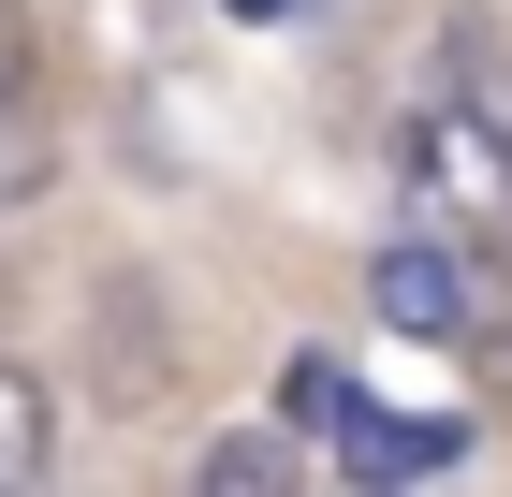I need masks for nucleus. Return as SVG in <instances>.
Returning <instances> with one entry per match:
<instances>
[{
	"instance_id": "nucleus-1",
	"label": "nucleus",
	"mask_w": 512,
	"mask_h": 497,
	"mask_svg": "<svg viewBox=\"0 0 512 497\" xmlns=\"http://www.w3.org/2000/svg\"><path fill=\"white\" fill-rule=\"evenodd\" d=\"M395 205L454 249H512V132L454 88V103H410L395 117Z\"/></svg>"
},
{
	"instance_id": "nucleus-2",
	"label": "nucleus",
	"mask_w": 512,
	"mask_h": 497,
	"mask_svg": "<svg viewBox=\"0 0 512 497\" xmlns=\"http://www.w3.org/2000/svg\"><path fill=\"white\" fill-rule=\"evenodd\" d=\"M469 264H483V249H454V234L410 220L381 264H366V307H381L395 337H439V351H454V337H469Z\"/></svg>"
},
{
	"instance_id": "nucleus-3",
	"label": "nucleus",
	"mask_w": 512,
	"mask_h": 497,
	"mask_svg": "<svg viewBox=\"0 0 512 497\" xmlns=\"http://www.w3.org/2000/svg\"><path fill=\"white\" fill-rule=\"evenodd\" d=\"M44 468H59V381L0 351V497H30Z\"/></svg>"
},
{
	"instance_id": "nucleus-4",
	"label": "nucleus",
	"mask_w": 512,
	"mask_h": 497,
	"mask_svg": "<svg viewBox=\"0 0 512 497\" xmlns=\"http://www.w3.org/2000/svg\"><path fill=\"white\" fill-rule=\"evenodd\" d=\"M483 366V395H512V249H483L469 264V337H454Z\"/></svg>"
},
{
	"instance_id": "nucleus-5",
	"label": "nucleus",
	"mask_w": 512,
	"mask_h": 497,
	"mask_svg": "<svg viewBox=\"0 0 512 497\" xmlns=\"http://www.w3.org/2000/svg\"><path fill=\"white\" fill-rule=\"evenodd\" d=\"M205 497H278L293 483V424H249V439H205V468H191Z\"/></svg>"
},
{
	"instance_id": "nucleus-6",
	"label": "nucleus",
	"mask_w": 512,
	"mask_h": 497,
	"mask_svg": "<svg viewBox=\"0 0 512 497\" xmlns=\"http://www.w3.org/2000/svg\"><path fill=\"white\" fill-rule=\"evenodd\" d=\"M59 191V132H44L30 103H0V220H15V205H44Z\"/></svg>"
},
{
	"instance_id": "nucleus-7",
	"label": "nucleus",
	"mask_w": 512,
	"mask_h": 497,
	"mask_svg": "<svg viewBox=\"0 0 512 497\" xmlns=\"http://www.w3.org/2000/svg\"><path fill=\"white\" fill-rule=\"evenodd\" d=\"M278 424H293V439H337V424H352V366H293V381H278Z\"/></svg>"
},
{
	"instance_id": "nucleus-8",
	"label": "nucleus",
	"mask_w": 512,
	"mask_h": 497,
	"mask_svg": "<svg viewBox=\"0 0 512 497\" xmlns=\"http://www.w3.org/2000/svg\"><path fill=\"white\" fill-rule=\"evenodd\" d=\"M44 88V30H30V0H0V103H30Z\"/></svg>"
},
{
	"instance_id": "nucleus-9",
	"label": "nucleus",
	"mask_w": 512,
	"mask_h": 497,
	"mask_svg": "<svg viewBox=\"0 0 512 497\" xmlns=\"http://www.w3.org/2000/svg\"><path fill=\"white\" fill-rule=\"evenodd\" d=\"M235 15H278V0H235Z\"/></svg>"
}]
</instances>
